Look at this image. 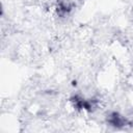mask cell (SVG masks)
Here are the masks:
<instances>
[{"mask_svg":"<svg viewBox=\"0 0 133 133\" xmlns=\"http://www.w3.org/2000/svg\"><path fill=\"white\" fill-rule=\"evenodd\" d=\"M107 122H108L109 125H111L113 127H124L128 123L125 117H123L121 114H118L116 112L110 113L107 117Z\"/></svg>","mask_w":133,"mask_h":133,"instance_id":"cell-1","label":"cell"}]
</instances>
